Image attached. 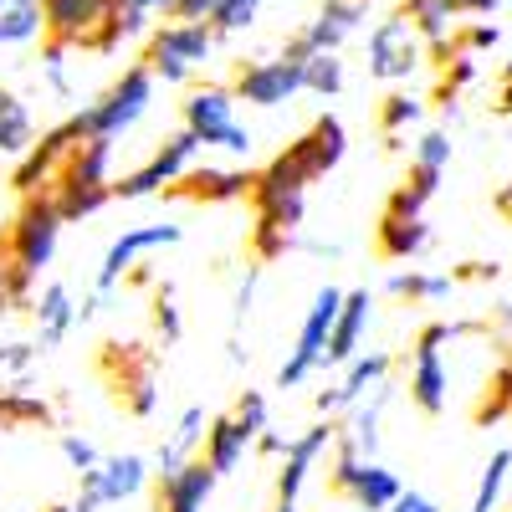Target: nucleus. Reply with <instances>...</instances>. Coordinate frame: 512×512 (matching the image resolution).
Wrapping results in <instances>:
<instances>
[{"label": "nucleus", "mask_w": 512, "mask_h": 512, "mask_svg": "<svg viewBox=\"0 0 512 512\" xmlns=\"http://www.w3.org/2000/svg\"><path fill=\"white\" fill-rule=\"evenodd\" d=\"M507 477H512V451H497V456L482 466L477 492H472V507H466V512H497L502 497H507Z\"/></svg>", "instance_id": "obj_33"}, {"label": "nucleus", "mask_w": 512, "mask_h": 512, "mask_svg": "<svg viewBox=\"0 0 512 512\" xmlns=\"http://www.w3.org/2000/svg\"><path fill=\"white\" fill-rule=\"evenodd\" d=\"M303 93V62L297 57H256L236 72V98L246 108H287Z\"/></svg>", "instance_id": "obj_11"}, {"label": "nucleus", "mask_w": 512, "mask_h": 512, "mask_svg": "<svg viewBox=\"0 0 512 512\" xmlns=\"http://www.w3.org/2000/svg\"><path fill=\"white\" fill-rule=\"evenodd\" d=\"M384 512H441V502H436V497H425V492H400Z\"/></svg>", "instance_id": "obj_47"}, {"label": "nucleus", "mask_w": 512, "mask_h": 512, "mask_svg": "<svg viewBox=\"0 0 512 512\" xmlns=\"http://www.w3.org/2000/svg\"><path fill=\"white\" fill-rule=\"evenodd\" d=\"M400 11L415 21V31L425 36V47L451 52V41H456V11L446 6V0H405Z\"/></svg>", "instance_id": "obj_26"}, {"label": "nucleus", "mask_w": 512, "mask_h": 512, "mask_svg": "<svg viewBox=\"0 0 512 512\" xmlns=\"http://www.w3.org/2000/svg\"><path fill=\"white\" fill-rule=\"evenodd\" d=\"M369 323H374V297H369V287L344 292V308H338V318H333L323 364H328V369H344L354 354H364V333H369Z\"/></svg>", "instance_id": "obj_18"}, {"label": "nucleus", "mask_w": 512, "mask_h": 512, "mask_svg": "<svg viewBox=\"0 0 512 512\" xmlns=\"http://www.w3.org/2000/svg\"><path fill=\"white\" fill-rule=\"evenodd\" d=\"M349 154V134L338 118H318L297 144H287L267 169H256L251 180V200H256V226H277V231H297L303 226V200L308 185L323 180L328 169H338V159Z\"/></svg>", "instance_id": "obj_1"}, {"label": "nucleus", "mask_w": 512, "mask_h": 512, "mask_svg": "<svg viewBox=\"0 0 512 512\" xmlns=\"http://www.w3.org/2000/svg\"><path fill=\"white\" fill-rule=\"evenodd\" d=\"M221 0H175V21H216Z\"/></svg>", "instance_id": "obj_46"}, {"label": "nucleus", "mask_w": 512, "mask_h": 512, "mask_svg": "<svg viewBox=\"0 0 512 512\" xmlns=\"http://www.w3.org/2000/svg\"><path fill=\"white\" fill-rule=\"evenodd\" d=\"M195 446H205V410H200V405H190V410L180 415V425L169 431V441L159 446V477L175 472V466H185V461L195 456Z\"/></svg>", "instance_id": "obj_28"}, {"label": "nucleus", "mask_w": 512, "mask_h": 512, "mask_svg": "<svg viewBox=\"0 0 512 512\" xmlns=\"http://www.w3.org/2000/svg\"><path fill=\"white\" fill-rule=\"evenodd\" d=\"M497 210H502V216H512V185H507V190L497 195Z\"/></svg>", "instance_id": "obj_50"}, {"label": "nucleus", "mask_w": 512, "mask_h": 512, "mask_svg": "<svg viewBox=\"0 0 512 512\" xmlns=\"http://www.w3.org/2000/svg\"><path fill=\"white\" fill-rule=\"evenodd\" d=\"M338 88H344V62H338V52H313V57H303V93L333 98Z\"/></svg>", "instance_id": "obj_34"}, {"label": "nucleus", "mask_w": 512, "mask_h": 512, "mask_svg": "<svg viewBox=\"0 0 512 512\" xmlns=\"http://www.w3.org/2000/svg\"><path fill=\"white\" fill-rule=\"evenodd\" d=\"M456 41H461L466 52H487V47H497V41H502V31H497V26H487V21H477V26H466Z\"/></svg>", "instance_id": "obj_45"}, {"label": "nucleus", "mask_w": 512, "mask_h": 512, "mask_svg": "<svg viewBox=\"0 0 512 512\" xmlns=\"http://www.w3.org/2000/svg\"><path fill=\"white\" fill-rule=\"evenodd\" d=\"M364 6H369V0H323V11L297 31V41H287V57L303 62L313 52H338L364 26Z\"/></svg>", "instance_id": "obj_13"}, {"label": "nucleus", "mask_w": 512, "mask_h": 512, "mask_svg": "<svg viewBox=\"0 0 512 512\" xmlns=\"http://www.w3.org/2000/svg\"><path fill=\"white\" fill-rule=\"evenodd\" d=\"M36 139V123H31V108L11 93L0 88V159H21Z\"/></svg>", "instance_id": "obj_27"}, {"label": "nucleus", "mask_w": 512, "mask_h": 512, "mask_svg": "<svg viewBox=\"0 0 512 512\" xmlns=\"http://www.w3.org/2000/svg\"><path fill=\"white\" fill-rule=\"evenodd\" d=\"M231 415H236V420L246 425L251 436H262V431H267V400L256 395V390H246V395L236 400V410H231Z\"/></svg>", "instance_id": "obj_42"}, {"label": "nucleus", "mask_w": 512, "mask_h": 512, "mask_svg": "<svg viewBox=\"0 0 512 512\" xmlns=\"http://www.w3.org/2000/svg\"><path fill=\"white\" fill-rule=\"evenodd\" d=\"M425 246H431V226H425V216H395V210L379 216V251L390 256V262H415Z\"/></svg>", "instance_id": "obj_24"}, {"label": "nucleus", "mask_w": 512, "mask_h": 512, "mask_svg": "<svg viewBox=\"0 0 512 512\" xmlns=\"http://www.w3.org/2000/svg\"><path fill=\"white\" fill-rule=\"evenodd\" d=\"M31 364H36L31 344H6L0 349V390H21V384L31 379Z\"/></svg>", "instance_id": "obj_37"}, {"label": "nucleus", "mask_w": 512, "mask_h": 512, "mask_svg": "<svg viewBox=\"0 0 512 512\" xmlns=\"http://www.w3.org/2000/svg\"><path fill=\"white\" fill-rule=\"evenodd\" d=\"M149 103H154V72H149V67H128L98 103H88L82 113H72V128H77L82 139H88V134L123 139L128 128L149 113Z\"/></svg>", "instance_id": "obj_3"}, {"label": "nucleus", "mask_w": 512, "mask_h": 512, "mask_svg": "<svg viewBox=\"0 0 512 512\" xmlns=\"http://www.w3.org/2000/svg\"><path fill=\"white\" fill-rule=\"evenodd\" d=\"M180 236H185L180 226H128L123 236H113V246L103 251V267H98V292H113L149 251L180 246Z\"/></svg>", "instance_id": "obj_14"}, {"label": "nucleus", "mask_w": 512, "mask_h": 512, "mask_svg": "<svg viewBox=\"0 0 512 512\" xmlns=\"http://www.w3.org/2000/svg\"><path fill=\"white\" fill-rule=\"evenodd\" d=\"M472 77H477V57L461 47V52H456V67H451V72H446V82H441V93L451 98V93H456V88H466Z\"/></svg>", "instance_id": "obj_43"}, {"label": "nucleus", "mask_w": 512, "mask_h": 512, "mask_svg": "<svg viewBox=\"0 0 512 512\" xmlns=\"http://www.w3.org/2000/svg\"><path fill=\"white\" fill-rule=\"evenodd\" d=\"M149 487V461L144 456H103L93 472H82V497L93 507H118V502H134Z\"/></svg>", "instance_id": "obj_16"}, {"label": "nucleus", "mask_w": 512, "mask_h": 512, "mask_svg": "<svg viewBox=\"0 0 512 512\" xmlns=\"http://www.w3.org/2000/svg\"><path fill=\"white\" fill-rule=\"evenodd\" d=\"M415 169H436V175H446L451 169V134H441V128H431V134L415 139Z\"/></svg>", "instance_id": "obj_38"}, {"label": "nucleus", "mask_w": 512, "mask_h": 512, "mask_svg": "<svg viewBox=\"0 0 512 512\" xmlns=\"http://www.w3.org/2000/svg\"><path fill=\"white\" fill-rule=\"evenodd\" d=\"M420 118H425V98H415V93H390L379 103V128L390 139H400L405 128H415Z\"/></svg>", "instance_id": "obj_36"}, {"label": "nucleus", "mask_w": 512, "mask_h": 512, "mask_svg": "<svg viewBox=\"0 0 512 512\" xmlns=\"http://www.w3.org/2000/svg\"><path fill=\"white\" fill-rule=\"evenodd\" d=\"M390 379V354H354L349 364H344V379L333 384V390H323L318 395V410L323 415H333V410H344V405H354V400H364L374 384H384Z\"/></svg>", "instance_id": "obj_21"}, {"label": "nucleus", "mask_w": 512, "mask_h": 512, "mask_svg": "<svg viewBox=\"0 0 512 512\" xmlns=\"http://www.w3.org/2000/svg\"><path fill=\"white\" fill-rule=\"evenodd\" d=\"M108 11H113V0H41V26H47L52 41L98 52L103 31H108Z\"/></svg>", "instance_id": "obj_12"}, {"label": "nucleus", "mask_w": 512, "mask_h": 512, "mask_svg": "<svg viewBox=\"0 0 512 512\" xmlns=\"http://www.w3.org/2000/svg\"><path fill=\"white\" fill-rule=\"evenodd\" d=\"M31 282H36V277H26V272L11 262V256L0 262V318H6L11 308H21V303H26V297H31Z\"/></svg>", "instance_id": "obj_39"}, {"label": "nucleus", "mask_w": 512, "mask_h": 512, "mask_svg": "<svg viewBox=\"0 0 512 512\" xmlns=\"http://www.w3.org/2000/svg\"><path fill=\"white\" fill-rule=\"evenodd\" d=\"M461 328L451 323H431V328H420L415 338V354H410V400L425 410V415H441L451 405V369L441 359V349L451 344Z\"/></svg>", "instance_id": "obj_8"}, {"label": "nucleus", "mask_w": 512, "mask_h": 512, "mask_svg": "<svg viewBox=\"0 0 512 512\" xmlns=\"http://www.w3.org/2000/svg\"><path fill=\"white\" fill-rule=\"evenodd\" d=\"M338 308H344V292H338V287H323L313 297L303 328H297V344H292L287 364L277 369V390H297V384L313 379V369H323V349H328V333H333Z\"/></svg>", "instance_id": "obj_6"}, {"label": "nucleus", "mask_w": 512, "mask_h": 512, "mask_svg": "<svg viewBox=\"0 0 512 512\" xmlns=\"http://www.w3.org/2000/svg\"><path fill=\"white\" fill-rule=\"evenodd\" d=\"M123 405L134 415H154L159 410V379H154V359H139L134 374L123 379Z\"/></svg>", "instance_id": "obj_35"}, {"label": "nucleus", "mask_w": 512, "mask_h": 512, "mask_svg": "<svg viewBox=\"0 0 512 512\" xmlns=\"http://www.w3.org/2000/svg\"><path fill=\"white\" fill-rule=\"evenodd\" d=\"M390 292L410 297V303H446V297L456 292V277L451 272H395Z\"/></svg>", "instance_id": "obj_31"}, {"label": "nucleus", "mask_w": 512, "mask_h": 512, "mask_svg": "<svg viewBox=\"0 0 512 512\" xmlns=\"http://www.w3.org/2000/svg\"><path fill=\"white\" fill-rule=\"evenodd\" d=\"M47 512H72V507H67V502H62V507H47Z\"/></svg>", "instance_id": "obj_53"}, {"label": "nucleus", "mask_w": 512, "mask_h": 512, "mask_svg": "<svg viewBox=\"0 0 512 512\" xmlns=\"http://www.w3.org/2000/svg\"><path fill=\"white\" fill-rule=\"evenodd\" d=\"M272 512H297V502H277V507H272Z\"/></svg>", "instance_id": "obj_52"}, {"label": "nucleus", "mask_w": 512, "mask_h": 512, "mask_svg": "<svg viewBox=\"0 0 512 512\" xmlns=\"http://www.w3.org/2000/svg\"><path fill=\"white\" fill-rule=\"evenodd\" d=\"M52 200L62 210V221H88L113 200V185H52Z\"/></svg>", "instance_id": "obj_32"}, {"label": "nucleus", "mask_w": 512, "mask_h": 512, "mask_svg": "<svg viewBox=\"0 0 512 512\" xmlns=\"http://www.w3.org/2000/svg\"><path fill=\"white\" fill-rule=\"evenodd\" d=\"M333 441H338L333 420H318V425H308L303 436H292V441H287V451H282V472H277V502H297V497H303V487H308V477H313L318 456H323Z\"/></svg>", "instance_id": "obj_17"}, {"label": "nucleus", "mask_w": 512, "mask_h": 512, "mask_svg": "<svg viewBox=\"0 0 512 512\" xmlns=\"http://www.w3.org/2000/svg\"><path fill=\"white\" fill-rule=\"evenodd\" d=\"M154 323H159V333L169 338V344H175V338H180V328H185V323H180V308H175V297H169V292H164L159 303H154Z\"/></svg>", "instance_id": "obj_44"}, {"label": "nucleus", "mask_w": 512, "mask_h": 512, "mask_svg": "<svg viewBox=\"0 0 512 512\" xmlns=\"http://www.w3.org/2000/svg\"><path fill=\"white\" fill-rule=\"evenodd\" d=\"M62 456H67V466H72L77 477H82V472H93V466L103 461V451H98L88 436H77V431H67V436H62Z\"/></svg>", "instance_id": "obj_41"}, {"label": "nucleus", "mask_w": 512, "mask_h": 512, "mask_svg": "<svg viewBox=\"0 0 512 512\" xmlns=\"http://www.w3.org/2000/svg\"><path fill=\"white\" fill-rule=\"evenodd\" d=\"M251 169H216V164H205V169H185V175L169 185L175 195H185V200H195V205H236V200H246L251 195Z\"/></svg>", "instance_id": "obj_19"}, {"label": "nucleus", "mask_w": 512, "mask_h": 512, "mask_svg": "<svg viewBox=\"0 0 512 512\" xmlns=\"http://www.w3.org/2000/svg\"><path fill=\"white\" fill-rule=\"evenodd\" d=\"M425 36L415 31V21L405 11L384 16L374 31H369V72L379 82H410L420 67H425Z\"/></svg>", "instance_id": "obj_7"}, {"label": "nucleus", "mask_w": 512, "mask_h": 512, "mask_svg": "<svg viewBox=\"0 0 512 512\" xmlns=\"http://www.w3.org/2000/svg\"><path fill=\"white\" fill-rule=\"evenodd\" d=\"M262 6H267V0H221V11H216L210 26H216V31H246L256 16H262Z\"/></svg>", "instance_id": "obj_40"}, {"label": "nucleus", "mask_w": 512, "mask_h": 512, "mask_svg": "<svg viewBox=\"0 0 512 512\" xmlns=\"http://www.w3.org/2000/svg\"><path fill=\"white\" fill-rule=\"evenodd\" d=\"M216 472L205 466V456H190L185 466L159 477V512H205L210 492H216Z\"/></svg>", "instance_id": "obj_20"}, {"label": "nucleus", "mask_w": 512, "mask_h": 512, "mask_svg": "<svg viewBox=\"0 0 512 512\" xmlns=\"http://www.w3.org/2000/svg\"><path fill=\"white\" fill-rule=\"evenodd\" d=\"M0 6H11V0H0Z\"/></svg>", "instance_id": "obj_54"}, {"label": "nucleus", "mask_w": 512, "mask_h": 512, "mask_svg": "<svg viewBox=\"0 0 512 512\" xmlns=\"http://www.w3.org/2000/svg\"><path fill=\"white\" fill-rule=\"evenodd\" d=\"M333 487L344 492L359 512H384L405 492L400 477L379 456H359V451H344V446H338V461H333Z\"/></svg>", "instance_id": "obj_10"}, {"label": "nucleus", "mask_w": 512, "mask_h": 512, "mask_svg": "<svg viewBox=\"0 0 512 512\" xmlns=\"http://www.w3.org/2000/svg\"><path fill=\"white\" fill-rule=\"evenodd\" d=\"M154 16H159V11H154V0H113L108 31H103V47H98V52H113V47H123V41L144 36Z\"/></svg>", "instance_id": "obj_29"}, {"label": "nucleus", "mask_w": 512, "mask_h": 512, "mask_svg": "<svg viewBox=\"0 0 512 512\" xmlns=\"http://www.w3.org/2000/svg\"><path fill=\"white\" fill-rule=\"evenodd\" d=\"M154 11L159 16H175V0H154Z\"/></svg>", "instance_id": "obj_51"}, {"label": "nucleus", "mask_w": 512, "mask_h": 512, "mask_svg": "<svg viewBox=\"0 0 512 512\" xmlns=\"http://www.w3.org/2000/svg\"><path fill=\"white\" fill-rule=\"evenodd\" d=\"M497 113H507V118H512V77H507V88H502V103H497Z\"/></svg>", "instance_id": "obj_49"}, {"label": "nucleus", "mask_w": 512, "mask_h": 512, "mask_svg": "<svg viewBox=\"0 0 512 512\" xmlns=\"http://www.w3.org/2000/svg\"><path fill=\"white\" fill-rule=\"evenodd\" d=\"M251 446H256V436L246 431L236 415H216V420L205 425V466L216 477H231L236 466L251 456Z\"/></svg>", "instance_id": "obj_22"}, {"label": "nucleus", "mask_w": 512, "mask_h": 512, "mask_svg": "<svg viewBox=\"0 0 512 512\" xmlns=\"http://www.w3.org/2000/svg\"><path fill=\"white\" fill-rule=\"evenodd\" d=\"M195 154H200V139L190 134V128H180L175 139H164L139 169H128L123 180H113V200H144V195H159V190H169L185 169L195 164Z\"/></svg>", "instance_id": "obj_9"}, {"label": "nucleus", "mask_w": 512, "mask_h": 512, "mask_svg": "<svg viewBox=\"0 0 512 512\" xmlns=\"http://www.w3.org/2000/svg\"><path fill=\"white\" fill-rule=\"evenodd\" d=\"M31 313H36V338H41V349H57L62 338L72 333L77 323V303H72V292L67 282H47L36 297H31Z\"/></svg>", "instance_id": "obj_23"}, {"label": "nucleus", "mask_w": 512, "mask_h": 512, "mask_svg": "<svg viewBox=\"0 0 512 512\" xmlns=\"http://www.w3.org/2000/svg\"><path fill=\"white\" fill-rule=\"evenodd\" d=\"M241 98L236 88H195L185 98V128L200 139V149H221V154H236L246 159L251 154V128L241 123Z\"/></svg>", "instance_id": "obj_4"}, {"label": "nucleus", "mask_w": 512, "mask_h": 512, "mask_svg": "<svg viewBox=\"0 0 512 512\" xmlns=\"http://www.w3.org/2000/svg\"><path fill=\"white\" fill-rule=\"evenodd\" d=\"M77 139H82V134L72 128V118H67V123H57L52 134L31 139V149L16 159V175H11V185H16L21 195L52 190V180L62 175V164H67V154H72V144H77Z\"/></svg>", "instance_id": "obj_15"}, {"label": "nucleus", "mask_w": 512, "mask_h": 512, "mask_svg": "<svg viewBox=\"0 0 512 512\" xmlns=\"http://www.w3.org/2000/svg\"><path fill=\"white\" fill-rule=\"evenodd\" d=\"M41 31V0H11V6H0V47H26L36 41Z\"/></svg>", "instance_id": "obj_30"}, {"label": "nucleus", "mask_w": 512, "mask_h": 512, "mask_svg": "<svg viewBox=\"0 0 512 512\" xmlns=\"http://www.w3.org/2000/svg\"><path fill=\"white\" fill-rule=\"evenodd\" d=\"M446 6H451L456 16H492L502 0H446Z\"/></svg>", "instance_id": "obj_48"}, {"label": "nucleus", "mask_w": 512, "mask_h": 512, "mask_svg": "<svg viewBox=\"0 0 512 512\" xmlns=\"http://www.w3.org/2000/svg\"><path fill=\"white\" fill-rule=\"evenodd\" d=\"M62 210H57V200H52V190H36V195H26V205H21V216H16V226H11V236H6V256L26 272V277H41L52 267V256H57V241H62Z\"/></svg>", "instance_id": "obj_5"}, {"label": "nucleus", "mask_w": 512, "mask_h": 512, "mask_svg": "<svg viewBox=\"0 0 512 512\" xmlns=\"http://www.w3.org/2000/svg\"><path fill=\"white\" fill-rule=\"evenodd\" d=\"M354 420L344 431V451H359V456H379V420H384V405H390V379L374 384L364 400H354Z\"/></svg>", "instance_id": "obj_25"}, {"label": "nucleus", "mask_w": 512, "mask_h": 512, "mask_svg": "<svg viewBox=\"0 0 512 512\" xmlns=\"http://www.w3.org/2000/svg\"><path fill=\"white\" fill-rule=\"evenodd\" d=\"M210 52H216V26L210 21H175L164 16V26L149 31V52L144 67L154 72V82H190Z\"/></svg>", "instance_id": "obj_2"}]
</instances>
